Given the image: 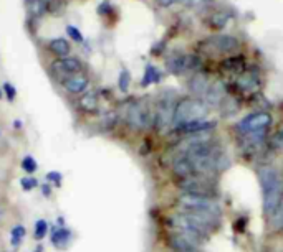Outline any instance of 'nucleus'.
Segmentation results:
<instances>
[{"label":"nucleus","mask_w":283,"mask_h":252,"mask_svg":"<svg viewBox=\"0 0 283 252\" xmlns=\"http://www.w3.org/2000/svg\"><path fill=\"white\" fill-rule=\"evenodd\" d=\"M258 180L262 186L263 213L273 216L283 201V177L275 167H262L258 168Z\"/></svg>","instance_id":"f257e3e1"},{"label":"nucleus","mask_w":283,"mask_h":252,"mask_svg":"<svg viewBox=\"0 0 283 252\" xmlns=\"http://www.w3.org/2000/svg\"><path fill=\"white\" fill-rule=\"evenodd\" d=\"M119 119L132 131H148L154 127V112L144 101H128L119 107Z\"/></svg>","instance_id":"f03ea898"},{"label":"nucleus","mask_w":283,"mask_h":252,"mask_svg":"<svg viewBox=\"0 0 283 252\" xmlns=\"http://www.w3.org/2000/svg\"><path fill=\"white\" fill-rule=\"evenodd\" d=\"M210 109L207 104L197 97H184L177 101L176 112H174V124H172V131L179 125L189 124L194 120H202L209 115Z\"/></svg>","instance_id":"7ed1b4c3"},{"label":"nucleus","mask_w":283,"mask_h":252,"mask_svg":"<svg viewBox=\"0 0 283 252\" xmlns=\"http://www.w3.org/2000/svg\"><path fill=\"white\" fill-rule=\"evenodd\" d=\"M240 40L234 35H210L197 43V50L207 56H221L230 55L240 50Z\"/></svg>","instance_id":"20e7f679"},{"label":"nucleus","mask_w":283,"mask_h":252,"mask_svg":"<svg viewBox=\"0 0 283 252\" xmlns=\"http://www.w3.org/2000/svg\"><path fill=\"white\" fill-rule=\"evenodd\" d=\"M179 211L182 213H205V214H214L222 218V206L217 200L212 198H204V196H194L182 193L181 196L176 200Z\"/></svg>","instance_id":"39448f33"},{"label":"nucleus","mask_w":283,"mask_h":252,"mask_svg":"<svg viewBox=\"0 0 283 252\" xmlns=\"http://www.w3.org/2000/svg\"><path fill=\"white\" fill-rule=\"evenodd\" d=\"M177 188L182 193H187V195H194V196L212 198V200H217L219 196L216 178L204 177V175H195V177H190L186 180H179Z\"/></svg>","instance_id":"423d86ee"},{"label":"nucleus","mask_w":283,"mask_h":252,"mask_svg":"<svg viewBox=\"0 0 283 252\" xmlns=\"http://www.w3.org/2000/svg\"><path fill=\"white\" fill-rule=\"evenodd\" d=\"M202 68V58L195 53H174L166 58V69L174 76L195 74Z\"/></svg>","instance_id":"0eeeda50"},{"label":"nucleus","mask_w":283,"mask_h":252,"mask_svg":"<svg viewBox=\"0 0 283 252\" xmlns=\"http://www.w3.org/2000/svg\"><path fill=\"white\" fill-rule=\"evenodd\" d=\"M177 99L172 92L161 96V99L156 104L154 110V129L159 132H167L172 129L174 124V112H176Z\"/></svg>","instance_id":"6e6552de"},{"label":"nucleus","mask_w":283,"mask_h":252,"mask_svg":"<svg viewBox=\"0 0 283 252\" xmlns=\"http://www.w3.org/2000/svg\"><path fill=\"white\" fill-rule=\"evenodd\" d=\"M271 124H273V117H271L270 112H267V110H257V112H252L245 115L244 119H240L235 129L240 136H245V134L268 131Z\"/></svg>","instance_id":"1a4fd4ad"},{"label":"nucleus","mask_w":283,"mask_h":252,"mask_svg":"<svg viewBox=\"0 0 283 252\" xmlns=\"http://www.w3.org/2000/svg\"><path fill=\"white\" fill-rule=\"evenodd\" d=\"M83 71V63L82 60L75 56H66V58H56L55 61L50 64V73L51 76L61 84L63 81H66L70 76L82 73Z\"/></svg>","instance_id":"9d476101"},{"label":"nucleus","mask_w":283,"mask_h":252,"mask_svg":"<svg viewBox=\"0 0 283 252\" xmlns=\"http://www.w3.org/2000/svg\"><path fill=\"white\" fill-rule=\"evenodd\" d=\"M235 86L242 92H257L262 87V76L257 68H247L235 79Z\"/></svg>","instance_id":"9b49d317"},{"label":"nucleus","mask_w":283,"mask_h":252,"mask_svg":"<svg viewBox=\"0 0 283 252\" xmlns=\"http://www.w3.org/2000/svg\"><path fill=\"white\" fill-rule=\"evenodd\" d=\"M225 97H227V86H225L222 79H217L210 83L209 89H207L204 97H202V101H204L207 104V107L212 110V109H217Z\"/></svg>","instance_id":"f8f14e48"},{"label":"nucleus","mask_w":283,"mask_h":252,"mask_svg":"<svg viewBox=\"0 0 283 252\" xmlns=\"http://www.w3.org/2000/svg\"><path fill=\"white\" fill-rule=\"evenodd\" d=\"M61 86H63V89L68 92V94L82 96V94H85L86 91H88L90 78H88V74H86L85 71H82V73H77V74L70 76L66 81H63Z\"/></svg>","instance_id":"ddd939ff"},{"label":"nucleus","mask_w":283,"mask_h":252,"mask_svg":"<svg viewBox=\"0 0 283 252\" xmlns=\"http://www.w3.org/2000/svg\"><path fill=\"white\" fill-rule=\"evenodd\" d=\"M210 83H212V81L209 79V76L204 74V73H195V74H192L187 79V91H189V94H192V97L202 99L205 92H207V89H209Z\"/></svg>","instance_id":"4468645a"},{"label":"nucleus","mask_w":283,"mask_h":252,"mask_svg":"<svg viewBox=\"0 0 283 252\" xmlns=\"http://www.w3.org/2000/svg\"><path fill=\"white\" fill-rule=\"evenodd\" d=\"M217 127V120H209V119H202V120H194L189 124L179 125L174 129L176 134L181 136H190V134H200V132H212Z\"/></svg>","instance_id":"2eb2a0df"},{"label":"nucleus","mask_w":283,"mask_h":252,"mask_svg":"<svg viewBox=\"0 0 283 252\" xmlns=\"http://www.w3.org/2000/svg\"><path fill=\"white\" fill-rule=\"evenodd\" d=\"M245 56L242 55H232L229 58H225V60L221 63V71L229 74V76H239L240 73L245 71Z\"/></svg>","instance_id":"dca6fc26"},{"label":"nucleus","mask_w":283,"mask_h":252,"mask_svg":"<svg viewBox=\"0 0 283 252\" xmlns=\"http://www.w3.org/2000/svg\"><path fill=\"white\" fill-rule=\"evenodd\" d=\"M73 239V231L70 227L63 226V227H58V226H53L51 227V234H50V242L55 245L56 249H66L68 245H70Z\"/></svg>","instance_id":"f3484780"},{"label":"nucleus","mask_w":283,"mask_h":252,"mask_svg":"<svg viewBox=\"0 0 283 252\" xmlns=\"http://www.w3.org/2000/svg\"><path fill=\"white\" fill-rule=\"evenodd\" d=\"M78 107L86 114H95L100 107V99H98L96 91H86L82 97L78 99Z\"/></svg>","instance_id":"a211bd4d"},{"label":"nucleus","mask_w":283,"mask_h":252,"mask_svg":"<svg viewBox=\"0 0 283 252\" xmlns=\"http://www.w3.org/2000/svg\"><path fill=\"white\" fill-rule=\"evenodd\" d=\"M48 51L56 58H66L72 53V45L66 38H53L48 42Z\"/></svg>","instance_id":"6ab92c4d"},{"label":"nucleus","mask_w":283,"mask_h":252,"mask_svg":"<svg viewBox=\"0 0 283 252\" xmlns=\"http://www.w3.org/2000/svg\"><path fill=\"white\" fill-rule=\"evenodd\" d=\"M232 19V15H230V12L227 10H216L212 12L209 15V19H207V23H209V27H212L214 30H222V28L227 27V23Z\"/></svg>","instance_id":"aec40b11"},{"label":"nucleus","mask_w":283,"mask_h":252,"mask_svg":"<svg viewBox=\"0 0 283 252\" xmlns=\"http://www.w3.org/2000/svg\"><path fill=\"white\" fill-rule=\"evenodd\" d=\"M25 7L30 17L42 19L45 14H48V0H25Z\"/></svg>","instance_id":"412c9836"},{"label":"nucleus","mask_w":283,"mask_h":252,"mask_svg":"<svg viewBox=\"0 0 283 252\" xmlns=\"http://www.w3.org/2000/svg\"><path fill=\"white\" fill-rule=\"evenodd\" d=\"M161 79H163V73H161L154 64H146V69H144V74L141 79V86L148 87L151 84H158Z\"/></svg>","instance_id":"4be33fe9"},{"label":"nucleus","mask_w":283,"mask_h":252,"mask_svg":"<svg viewBox=\"0 0 283 252\" xmlns=\"http://www.w3.org/2000/svg\"><path fill=\"white\" fill-rule=\"evenodd\" d=\"M219 112H221L224 117H232L235 115L237 112H239V109H240V105L239 102H237V99L232 97V96H229L224 99V101L221 102V105H219Z\"/></svg>","instance_id":"5701e85b"},{"label":"nucleus","mask_w":283,"mask_h":252,"mask_svg":"<svg viewBox=\"0 0 283 252\" xmlns=\"http://www.w3.org/2000/svg\"><path fill=\"white\" fill-rule=\"evenodd\" d=\"M25 234L27 229L22 224H17L12 227V231H10V244H12V247H19L22 241L25 239Z\"/></svg>","instance_id":"b1692460"},{"label":"nucleus","mask_w":283,"mask_h":252,"mask_svg":"<svg viewBox=\"0 0 283 252\" xmlns=\"http://www.w3.org/2000/svg\"><path fill=\"white\" fill-rule=\"evenodd\" d=\"M179 4L182 5V7H186L189 10H195V12H200V10H205L209 5L212 4V0H179Z\"/></svg>","instance_id":"393cba45"},{"label":"nucleus","mask_w":283,"mask_h":252,"mask_svg":"<svg viewBox=\"0 0 283 252\" xmlns=\"http://www.w3.org/2000/svg\"><path fill=\"white\" fill-rule=\"evenodd\" d=\"M48 222L45 219H37L35 222V227H33V237L37 239V241H42L43 237H47L48 234Z\"/></svg>","instance_id":"a878e982"},{"label":"nucleus","mask_w":283,"mask_h":252,"mask_svg":"<svg viewBox=\"0 0 283 252\" xmlns=\"http://www.w3.org/2000/svg\"><path fill=\"white\" fill-rule=\"evenodd\" d=\"M118 119H119L118 112L103 114V117H101V129H103V131H111V129H114V125H116Z\"/></svg>","instance_id":"bb28decb"},{"label":"nucleus","mask_w":283,"mask_h":252,"mask_svg":"<svg viewBox=\"0 0 283 252\" xmlns=\"http://www.w3.org/2000/svg\"><path fill=\"white\" fill-rule=\"evenodd\" d=\"M20 167H22V170H24L25 173L32 175V173H35L37 170H38V163H37V160L32 155H25L24 158H22Z\"/></svg>","instance_id":"cd10ccee"},{"label":"nucleus","mask_w":283,"mask_h":252,"mask_svg":"<svg viewBox=\"0 0 283 252\" xmlns=\"http://www.w3.org/2000/svg\"><path fill=\"white\" fill-rule=\"evenodd\" d=\"M129 86H131V73L124 68V69H121V73L118 76V87H119V91L126 92L129 89Z\"/></svg>","instance_id":"c85d7f7f"},{"label":"nucleus","mask_w":283,"mask_h":252,"mask_svg":"<svg viewBox=\"0 0 283 252\" xmlns=\"http://www.w3.org/2000/svg\"><path fill=\"white\" fill-rule=\"evenodd\" d=\"M271 224H273L275 231H283V201L278 209L273 213V216H271Z\"/></svg>","instance_id":"c756f323"},{"label":"nucleus","mask_w":283,"mask_h":252,"mask_svg":"<svg viewBox=\"0 0 283 252\" xmlns=\"http://www.w3.org/2000/svg\"><path fill=\"white\" fill-rule=\"evenodd\" d=\"M268 145L273 150H283V129H280L278 132H275L273 136L270 137Z\"/></svg>","instance_id":"7c9ffc66"},{"label":"nucleus","mask_w":283,"mask_h":252,"mask_svg":"<svg viewBox=\"0 0 283 252\" xmlns=\"http://www.w3.org/2000/svg\"><path fill=\"white\" fill-rule=\"evenodd\" d=\"M66 35L77 43H83L85 42V37H83L82 30L77 28V27H73V25H66Z\"/></svg>","instance_id":"2f4dec72"},{"label":"nucleus","mask_w":283,"mask_h":252,"mask_svg":"<svg viewBox=\"0 0 283 252\" xmlns=\"http://www.w3.org/2000/svg\"><path fill=\"white\" fill-rule=\"evenodd\" d=\"M38 185H40L38 180L33 178V177H24V178L20 180V188L24 190V191H32V190H35Z\"/></svg>","instance_id":"473e14b6"},{"label":"nucleus","mask_w":283,"mask_h":252,"mask_svg":"<svg viewBox=\"0 0 283 252\" xmlns=\"http://www.w3.org/2000/svg\"><path fill=\"white\" fill-rule=\"evenodd\" d=\"M45 180H47L50 185H55L56 188H60L61 181H63V175L60 172H48L45 175Z\"/></svg>","instance_id":"72a5a7b5"},{"label":"nucleus","mask_w":283,"mask_h":252,"mask_svg":"<svg viewBox=\"0 0 283 252\" xmlns=\"http://www.w3.org/2000/svg\"><path fill=\"white\" fill-rule=\"evenodd\" d=\"M2 89H4V92H5V97H7V101L14 102L15 97H17V89H15V86L10 84V83H4Z\"/></svg>","instance_id":"f704fd0d"},{"label":"nucleus","mask_w":283,"mask_h":252,"mask_svg":"<svg viewBox=\"0 0 283 252\" xmlns=\"http://www.w3.org/2000/svg\"><path fill=\"white\" fill-rule=\"evenodd\" d=\"M159 9H169L174 4H179V0H154Z\"/></svg>","instance_id":"c9c22d12"},{"label":"nucleus","mask_w":283,"mask_h":252,"mask_svg":"<svg viewBox=\"0 0 283 252\" xmlns=\"http://www.w3.org/2000/svg\"><path fill=\"white\" fill-rule=\"evenodd\" d=\"M40 188H42V195L45 198H50L51 195H53V188H51V185L48 183V181H45V183L40 185Z\"/></svg>","instance_id":"e433bc0d"},{"label":"nucleus","mask_w":283,"mask_h":252,"mask_svg":"<svg viewBox=\"0 0 283 252\" xmlns=\"http://www.w3.org/2000/svg\"><path fill=\"white\" fill-rule=\"evenodd\" d=\"M109 10H111V5H109V2H103L100 7H98V14L105 15V14H108Z\"/></svg>","instance_id":"4c0bfd02"},{"label":"nucleus","mask_w":283,"mask_h":252,"mask_svg":"<svg viewBox=\"0 0 283 252\" xmlns=\"http://www.w3.org/2000/svg\"><path fill=\"white\" fill-rule=\"evenodd\" d=\"M56 226H58V227H63V226H65V218H63V216H60V218L56 219Z\"/></svg>","instance_id":"58836bf2"},{"label":"nucleus","mask_w":283,"mask_h":252,"mask_svg":"<svg viewBox=\"0 0 283 252\" xmlns=\"http://www.w3.org/2000/svg\"><path fill=\"white\" fill-rule=\"evenodd\" d=\"M15 127L20 129V127H22V122H20V120H15Z\"/></svg>","instance_id":"ea45409f"},{"label":"nucleus","mask_w":283,"mask_h":252,"mask_svg":"<svg viewBox=\"0 0 283 252\" xmlns=\"http://www.w3.org/2000/svg\"><path fill=\"white\" fill-rule=\"evenodd\" d=\"M35 252H43V245H42V244H40V245H38V247H37V250H35Z\"/></svg>","instance_id":"a19ab883"},{"label":"nucleus","mask_w":283,"mask_h":252,"mask_svg":"<svg viewBox=\"0 0 283 252\" xmlns=\"http://www.w3.org/2000/svg\"><path fill=\"white\" fill-rule=\"evenodd\" d=\"M2 96H4V89L0 87V99H2Z\"/></svg>","instance_id":"79ce46f5"},{"label":"nucleus","mask_w":283,"mask_h":252,"mask_svg":"<svg viewBox=\"0 0 283 252\" xmlns=\"http://www.w3.org/2000/svg\"><path fill=\"white\" fill-rule=\"evenodd\" d=\"M187 252H199L197 249H195V250H187Z\"/></svg>","instance_id":"37998d69"},{"label":"nucleus","mask_w":283,"mask_h":252,"mask_svg":"<svg viewBox=\"0 0 283 252\" xmlns=\"http://www.w3.org/2000/svg\"><path fill=\"white\" fill-rule=\"evenodd\" d=\"M0 136H2V132H0Z\"/></svg>","instance_id":"c03bdc74"}]
</instances>
